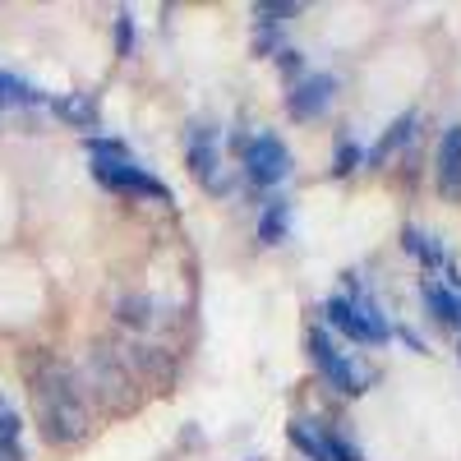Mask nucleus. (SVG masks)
<instances>
[{"label": "nucleus", "instance_id": "obj_24", "mask_svg": "<svg viewBox=\"0 0 461 461\" xmlns=\"http://www.w3.org/2000/svg\"><path fill=\"white\" fill-rule=\"evenodd\" d=\"M277 65H282V74H286V79H291V74H300V69H304V56L286 47V51H277Z\"/></svg>", "mask_w": 461, "mask_h": 461}, {"label": "nucleus", "instance_id": "obj_11", "mask_svg": "<svg viewBox=\"0 0 461 461\" xmlns=\"http://www.w3.org/2000/svg\"><path fill=\"white\" fill-rule=\"evenodd\" d=\"M411 134H415V111L397 115V121L388 125V134H383V139H378V143L365 152V167H383V162H388L402 143H411Z\"/></svg>", "mask_w": 461, "mask_h": 461}, {"label": "nucleus", "instance_id": "obj_12", "mask_svg": "<svg viewBox=\"0 0 461 461\" xmlns=\"http://www.w3.org/2000/svg\"><path fill=\"white\" fill-rule=\"evenodd\" d=\"M0 456L23 461V425H19V411L10 406L5 393H0Z\"/></svg>", "mask_w": 461, "mask_h": 461}, {"label": "nucleus", "instance_id": "obj_18", "mask_svg": "<svg viewBox=\"0 0 461 461\" xmlns=\"http://www.w3.org/2000/svg\"><path fill=\"white\" fill-rule=\"evenodd\" d=\"M47 97L37 93L32 84H23L19 74H5L0 69V106H42Z\"/></svg>", "mask_w": 461, "mask_h": 461}, {"label": "nucleus", "instance_id": "obj_2", "mask_svg": "<svg viewBox=\"0 0 461 461\" xmlns=\"http://www.w3.org/2000/svg\"><path fill=\"white\" fill-rule=\"evenodd\" d=\"M88 378H93V388H97V397L111 406V411H134V402H139V378L130 374V365H125V356H121V346H93V356H88Z\"/></svg>", "mask_w": 461, "mask_h": 461}, {"label": "nucleus", "instance_id": "obj_4", "mask_svg": "<svg viewBox=\"0 0 461 461\" xmlns=\"http://www.w3.org/2000/svg\"><path fill=\"white\" fill-rule=\"evenodd\" d=\"M236 152H240L245 180H249V185H258V189L286 180V171H291V152H286V143H282V139H273V134L236 139Z\"/></svg>", "mask_w": 461, "mask_h": 461}, {"label": "nucleus", "instance_id": "obj_15", "mask_svg": "<svg viewBox=\"0 0 461 461\" xmlns=\"http://www.w3.org/2000/svg\"><path fill=\"white\" fill-rule=\"evenodd\" d=\"M115 314H121V323H125V328H134V332H143V337H148L152 328H158V304H152L148 295H125Z\"/></svg>", "mask_w": 461, "mask_h": 461}, {"label": "nucleus", "instance_id": "obj_9", "mask_svg": "<svg viewBox=\"0 0 461 461\" xmlns=\"http://www.w3.org/2000/svg\"><path fill=\"white\" fill-rule=\"evenodd\" d=\"M189 171H194V180L208 189V194H221V180H217V143L208 130H194L189 134Z\"/></svg>", "mask_w": 461, "mask_h": 461}, {"label": "nucleus", "instance_id": "obj_6", "mask_svg": "<svg viewBox=\"0 0 461 461\" xmlns=\"http://www.w3.org/2000/svg\"><path fill=\"white\" fill-rule=\"evenodd\" d=\"M323 314H328V323L337 328V332H346L351 341H360V346H383L393 337V328H388V319H383L374 304H351V300H328L323 304Z\"/></svg>", "mask_w": 461, "mask_h": 461}, {"label": "nucleus", "instance_id": "obj_1", "mask_svg": "<svg viewBox=\"0 0 461 461\" xmlns=\"http://www.w3.org/2000/svg\"><path fill=\"white\" fill-rule=\"evenodd\" d=\"M23 374H28V393H32V406H37L42 438L56 443V447L79 443L88 434V406H84V388H79V378H74V369H65L47 351H37V356H28Z\"/></svg>", "mask_w": 461, "mask_h": 461}, {"label": "nucleus", "instance_id": "obj_20", "mask_svg": "<svg viewBox=\"0 0 461 461\" xmlns=\"http://www.w3.org/2000/svg\"><path fill=\"white\" fill-rule=\"evenodd\" d=\"M319 438H323V447H328V456H332V461H365V456H360V447H356L351 438H341L337 429H319Z\"/></svg>", "mask_w": 461, "mask_h": 461}, {"label": "nucleus", "instance_id": "obj_13", "mask_svg": "<svg viewBox=\"0 0 461 461\" xmlns=\"http://www.w3.org/2000/svg\"><path fill=\"white\" fill-rule=\"evenodd\" d=\"M425 304H429L434 323L461 328V295H456V291H447V286H438V282H425Z\"/></svg>", "mask_w": 461, "mask_h": 461}, {"label": "nucleus", "instance_id": "obj_3", "mask_svg": "<svg viewBox=\"0 0 461 461\" xmlns=\"http://www.w3.org/2000/svg\"><path fill=\"white\" fill-rule=\"evenodd\" d=\"M93 180L111 194H125V199H158L171 203V189L152 176L148 167L130 162V158H93Z\"/></svg>", "mask_w": 461, "mask_h": 461}, {"label": "nucleus", "instance_id": "obj_10", "mask_svg": "<svg viewBox=\"0 0 461 461\" xmlns=\"http://www.w3.org/2000/svg\"><path fill=\"white\" fill-rule=\"evenodd\" d=\"M438 189L447 199H461V125L443 130V143H438Z\"/></svg>", "mask_w": 461, "mask_h": 461}, {"label": "nucleus", "instance_id": "obj_23", "mask_svg": "<svg viewBox=\"0 0 461 461\" xmlns=\"http://www.w3.org/2000/svg\"><path fill=\"white\" fill-rule=\"evenodd\" d=\"M88 152L93 158H130L121 139H88Z\"/></svg>", "mask_w": 461, "mask_h": 461}, {"label": "nucleus", "instance_id": "obj_22", "mask_svg": "<svg viewBox=\"0 0 461 461\" xmlns=\"http://www.w3.org/2000/svg\"><path fill=\"white\" fill-rule=\"evenodd\" d=\"M365 162V152L356 148V143H341V152H337V167H332V176H351L356 167Z\"/></svg>", "mask_w": 461, "mask_h": 461}, {"label": "nucleus", "instance_id": "obj_8", "mask_svg": "<svg viewBox=\"0 0 461 461\" xmlns=\"http://www.w3.org/2000/svg\"><path fill=\"white\" fill-rule=\"evenodd\" d=\"M332 97H337V79H332V74H310V79L295 84V93L286 97V111L295 115V121H314Z\"/></svg>", "mask_w": 461, "mask_h": 461}, {"label": "nucleus", "instance_id": "obj_14", "mask_svg": "<svg viewBox=\"0 0 461 461\" xmlns=\"http://www.w3.org/2000/svg\"><path fill=\"white\" fill-rule=\"evenodd\" d=\"M51 111L60 115L65 125H74V130H97V106H93V97H84V93H74V97H56V102H51Z\"/></svg>", "mask_w": 461, "mask_h": 461}, {"label": "nucleus", "instance_id": "obj_16", "mask_svg": "<svg viewBox=\"0 0 461 461\" xmlns=\"http://www.w3.org/2000/svg\"><path fill=\"white\" fill-rule=\"evenodd\" d=\"M402 245H406V254H415L425 267H447V273H452V263H447L443 245H434V236H425V230L406 226V230H402Z\"/></svg>", "mask_w": 461, "mask_h": 461}, {"label": "nucleus", "instance_id": "obj_5", "mask_svg": "<svg viewBox=\"0 0 461 461\" xmlns=\"http://www.w3.org/2000/svg\"><path fill=\"white\" fill-rule=\"evenodd\" d=\"M304 346H310V360H314V369L332 383L337 393H346V397H356V393H365L369 388V378L346 360L341 351H337V341L323 332V328H310V337H304Z\"/></svg>", "mask_w": 461, "mask_h": 461}, {"label": "nucleus", "instance_id": "obj_19", "mask_svg": "<svg viewBox=\"0 0 461 461\" xmlns=\"http://www.w3.org/2000/svg\"><path fill=\"white\" fill-rule=\"evenodd\" d=\"M258 240L263 245H282L286 240V203L282 199H273L258 212Z\"/></svg>", "mask_w": 461, "mask_h": 461}, {"label": "nucleus", "instance_id": "obj_21", "mask_svg": "<svg viewBox=\"0 0 461 461\" xmlns=\"http://www.w3.org/2000/svg\"><path fill=\"white\" fill-rule=\"evenodd\" d=\"M115 51L134 56V19L130 14H115Z\"/></svg>", "mask_w": 461, "mask_h": 461}, {"label": "nucleus", "instance_id": "obj_17", "mask_svg": "<svg viewBox=\"0 0 461 461\" xmlns=\"http://www.w3.org/2000/svg\"><path fill=\"white\" fill-rule=\"evenodd\" d=\"M286 438L295 443V452H300L304 461H332L328 447H323V438H319V429L310 425V420H291V425H286Z\"/></svg>", "mask_w": 461, "mask_h": 461}, {"label": "nucleus", "instance_id": "obj_7", "mask_svg": "<svg viewBox=\"0 0 461 461\" xmlns=\"http://www.w3.org/2000/svg\"><path fill=\"white\" fill-rule=\"evenodd\" d=\"M121 356H125L130 374L139 378V388H167L176 378V365L167 360L162 346H152V341H130V346H121Z\"/></svg>", "mask_w": 461, "mask_h": 461}]
</instances>
